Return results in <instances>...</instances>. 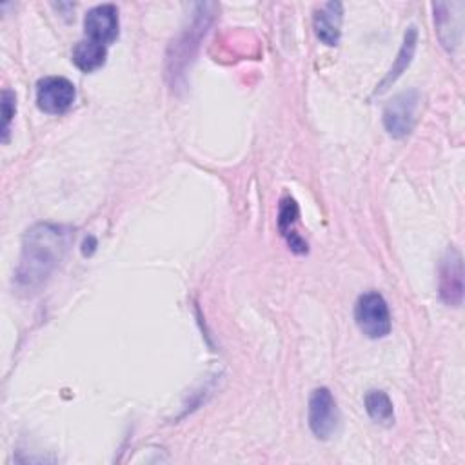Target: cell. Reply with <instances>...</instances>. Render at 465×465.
Listing matches in <instances>:
<instances>
[{"instance_id": "11", "label": "cell", "mask_w": 465, "mask_h": 465, "mask_svg": "<svg viewBox=\"0 0 465 465\" xmlns=\"http://www.w3.org/2000/svg\"><path fill=\"white\" fill-rule=\"evenodd\" d=\"M416 42H418V31H416V27L414 25H411L409 29H407V33H405V38H403V45H401V49H400V53H398V58H396V62H394V65L389 69V73H387V76L381 80V84L376 87V91H374V94H378V93H381V91H385L387 89V85H391L407 67H409V64H411V60H412V56H414V49H416Z\"/></svg>"}, {"instance_id": "3", "label": "cell", "mask_w": 465, "mask_h": 465, "mask_svg": "<svg viewBox=\"0 0 465 465\" xmlns=\"http://www.w3.org/2000/svg\"><path fill=\"white\" fill-rule=\"evenodd\" d=\"M338 407L327 387H318L309 398V427L320 440H329L338 427Z\"/></svg>"}, {"instance_id": "13", "label": "cell", "mask_w": 465, "mask_h": 465, "mask_svg": "<svg viewBox=\"0 0 465 465\" xmlns=\"http://www.w3.org/2000/svg\"><path fill=\"white\" fill-rule=\"evenodd\" d=\"M15 93L9 89H4L2 93V134H4V142H7L9 138V127H11V120L15 116L16 111V104H15Z\"/></svg>"}, {"instance_id": "10", "label": "cell", "mask_w": 465, "mask_h": 465, "mask_svg": "<svg viewBox=\"0 0 465 465\" xmlns=\"http://www.w3.org/2000/svg\"><path fill=\"white\" fill-rule=\"evenodd\" d=\"M105 56H107V47L87 38L78 42L73 49V62L84 73H91L102 67L105 64Z\"/></svg>"}, {"instance_id": "4", "label": "cell", "mask_w": 465, "mask_h": 465, "mask_svg": "<svg viewBox=\"0 0 465 465\" xmlns=\"http://www.w3.org/2000/svg\"><path fill=\"white\" fill-rule=\"evenodd\" d=\"M76 91L64 76H45L36 84V105L47 114H62L71 109Z\"/></svg>"}, {"instance_id": "2", "label": "cell", "mask_w": 465, "mask_h": 465, "mask_svg": "<svg viewBox=\"0 0 465 465\" xmlns=\"http://www.w3.org/2000/svg\"><path fill=\"white\" fill-rule=\"evenodd\" d=\"M354 320L367 338L378 340L391 332V312L387 302L376 291H369L358 298Z\"/></svg>"}, {"instance_id": "7", "label": "cell", "mask_w": 465, "mask_h": 465, "mask_svg": "<svg viewBox=\"0 0 465 465\" xmlns=\"http://www.w3.org/2000/svg\"><path fill=\"white\" fill-rule=\"evenodd\" d=\"M118 9L113 4H102L87 11L84 18V31L87 40L109 45L118 38Z\"/></svg>"}, {"instance_id": "6", "label": "cell", "mask_w": 465, "mask_h": 465, "mask_svg": "<svg viewBox=\"0 0 465 465\" xmlns=\"http://www.w3.org/2000/svg\"><path fill=\"white\" fill-rule=\"evenodd\" d=\"M438 274L440 298L445 303L458 307L463 300V262L454 247H449L443 254Z\"/></svg>"}, {"instance_id": "5", "label": "cell", "mask_w": 465, "mask_h": 465, "mask_svg": "<svg viewBox=\"0 0 465 465\" xmlns=\"http://www.w3.org/2000/svg\"><path fill=\"white\" fill-rule=\"evenodd\" d=\"M418 93L414 89L396 94L383 109V125L394 138H403L412 131Z\"/></svg>"}, {"instance_id": "9", "label": "cell", "mask_w": 465, "mask_h": 465, "mask_svg": "<svg viewBox=\"0 0 465 465\" xmlns=\"http://www.w3.org/2000/svg\"><path fill=\"white\" fill-rule=\"evenodd\" d=\"M296 218H298L296 202L292 198H283L280 203V211H278V229H280L282 236L285 238L287 245L291 247V251L302 254V252H307V242L294 229Z\"/></svg>"}, {"instance_id": "8", "label": "cell", "mask_w": 465, "mask_h": 465, "mask_svg": "<svg viewBox=\"0 0 465 465\" xmlns=\"http://www.w3.org/2000/svg\"><path fill=\"white\" fill-rule=\"evenodd\" d=\"M343 18V5L340 2L322 4L314 11V33L325 45H336L340 40V27Z\"/></svg>"}, {"instance_id": "12", "label": "cell", "mask_w": 465, "mask_h": 465, "mask_svg": "<svg viewBox=\"0 0 465 465\" xmlns=\"http://www.w3.org/2000/svg\"><path fill=\"white\" fill-rule=\"evenodd\" d=\"M365 411L376 423L391 425L394 421L392 401L383 391H369L365 394Z\"/></svg>"}, {"instance_id": "1", "label": "cell", "mask_w": 465, "mask_h": 465, "mask_svg": "<svg viewBox=\"0 0 465 465\" xmlns=\"http://www.w3.org/2000/svg\"><path fill=\"white\" fill-rule=\"evenodd\" d=\"M71 229L56 223L33 225L22 242V254L15 271L16 285L36 289L53 274L71 243Z\"/></svg>"}]
</instances>
